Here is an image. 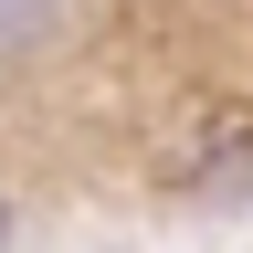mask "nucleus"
I'll list each match as a JSON object with an SVG mask.
<instances>
[{
  "label": "nucleus",
  "mask_w": 253,
  "mask_h": 253,
  "mask_svg": "<svg viewBox=\"0 0 253 253\" xmlns=\"http://www.w3.org/2000/svg\"><path fill=\"white\" fill-rule=\"evenodd\" d=\"M42 32H53V0H0V63H21Z\"/></svg>",
  "instance_id": "f257e3e1"
},
{
  "label": "nucleus",
  "mask_w": 253,
  "mask_h": 253,
  "mask_svg": "<svg viewBox=\"0 0 253 253\" xmlns=\"http://www.w3.org/2000/svg\"><path fill=\"white\" fill-rule=\"evenodd\" d=\"M0 243H11V201H0Z\"/></svg>",
  "instance_id": "f03ea898"
}]
</instances>
